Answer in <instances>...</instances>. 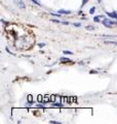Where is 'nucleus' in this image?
Masks as SVG:
<instances>
[{
  "instance_id": "9b49d317",
  "label": "nucleus",
  "mask_w": 117,
  "mask_h": 124,
  "mask_svg": "<svg viewBox=\"0 0 117 124\" xmlns=\"http://www.w3.org/2000/svg\"><path fill=\"white\" fill-rule=\"evenodd\" d=\"M53 107H59V108H63L62 103H53Z\"/></svg>"
},
{
  "instance_id": "2eb2a0df",
  "label": "nucleus",
  "mask_w": 117,
  "mask_h": 124,
  "mask_svg": "<svg viewBox=\"0 0 117 124\" xmlns=\"http://www.w3.org/2000/svg\"><path fill=\"white\" fill-rule=\"evenodd\" d=\"M75 27H80V26H81V24H80V23H74L73 24Z\"/></svg>"
},
{
  "instance_id": "9d476101",
  "label": "nucleus",
  "mask_w": 117,
  "mask_h": 124,
  "mask_svg": "<svg viewBox=\"0 0 117 124\" xmlns=\"http://www.w3.org/2000/svg\"><path fill=\"white\" fill-rule=\"evenodd\" d=\"M36 108H45V105H41V103H38V105H36Z\"/></svg>"
},
{
  "instance_id": "f3484780",
  "label": "nucleus",
  "mask_w": 117,
  "mask_h": 124,
  "mask_svg": "<svg viewBox=\"0 0 117 124\" xmlns=\"http://www.w3.org/2000/svg\"><path fill=\"white\" fill-rule=\"evenodd\" d=\"M87 1H88V0H82V6H83V5L86 4V3H87Z\"/></svg>"
},
{
  "instance_id": "6e6552de",
  "label": "nucleus",
  "mask_w": 117,
  "mask_h": 124,
  "mask_svg": "<svg viewBox=\"0 0 117 124\" xmlns=\"http://www.w3.org/2000/svg\"><path fill=\"white\" fill-rule=\"evenodd\" d=\"M19 5L21 8H25V4H24V2H23V0H19Z\"/></svg>"
},
{
  "instance_id": "ddd939ff",
  "label": "nucleus",
  "mask_w": 117,
  "mask_h": 124,
  "mask_svg": "<svg viewBox=\"0 0 117 124\" xmlns=\"http://www.w3.org/2000/svg\"><path fill=\"white\" fill-rule=\"evenodd\" d=\"M51 22L57 23V24H62V21H60V20H51Z\"/></svg>"
},
{
  "instance_id": "a211bd4d",
  "label": "nucleus",
  "mask_w": 117,
  "mask_h": 124,
  "mask_svg": "<svg viewBox=\"0 0 117 124\" xmlns=\"http://www.w3.org/2000/svg\"><path fill=\"white\" fill-rule=\"evenodd\" d=\"M89 72H90V74H98L99 71H98V70H90Z\"/></svg>"
},
{
  "instance_id": "423d86ee",
  "label": "nucleus",
  "mask_w": 117,
  "mask_h": 124,
  "mask_svg": "<svg viewBox=\"0 0 117 124\" xmlns=\"http://www.w3.org/2000/svg\"><path fill=\"white\" fill-rule=\"evenodd\" d=\"M105 43H107V45H117V41H113V40H105Z\"/></svg>"
},
{
  "instance_id": "f03ea898",
  "label": "nucleus",
  "mask_w": 117,
  "mask_h": 124,
  "mask_svg": "<svg viewBox=\"0 0 117 124\" xmlns=\"http://www.w3.org/2000/svg\"><path fill=\"white\" fill-rule=\"evenodd\" d=\"M107 15L109 16V17H111V18H113V19L117 20V12H107Z\"/></svg>"
},
{
  "instance_id": "6ab92c4d",
  "label": "nucleus",
  "mask_w": 117,
  "mask_h": 124,
  "mask_svg": "<svg viewBox=\"0 0 117 124\" xmlns=\"http://www.w3.org/2000/svg\"><path fill=\"white\" fill-rule=\"evenodd\" d=\"M50 123H60L58 121H50Z\"/></svg>"
},
{
  "instance_id": "f257e3e1",
  "label": "nucleus",
  "mask_w": 117,
  "mask_h": 124,
  "mask_svg": "<svg viewBox=\"0 0 117 124\" xmlns=\"http://www.w3.org/2000/svg\"><path fill=\"white\" fill-rule=\"evenodd\" d=\"M102 23L105 27H109V28L113 27V26H115V25L117 26V21H112L110 19H104L102 21Z\"/></svg>"
},
{
  "instance_id": "20e7f679",
  "label": "nucleus",
  "mask_w": 117,
  "mask_h": 124,
  "mask_svg": "<svg viewBox=\"0 0 117 124\" xmlns=\"http://www.w3.org/2000/svg\"><path fill=\"white\" fill-rule=\"evenodd\" d=\"M60 61L63 63V62H71V60H70L69 58H66V57H61L60 58Z\"/></svg>"
},
{
  "instance_id": "7ed1b4c3",
  "label": "nucleus",
  "mask_w": 117,
  "mask_h": 124,
  "mask_svg": "<svg viewBox=\"0 0 117 124\" xmlns=\"http://www.w3.org/2000/svg\"><path fill=\"white\" fill-rule=\"evenodd\" d=\"M59 12L61 15H70V14H72L71 10H65V9H60Z\"/></svg>"
},
{
  "instance_id": "1a4fd4ad",
  "label": "nucleus",
  "mask_w": 117,
  "mask_h": 124,
  "mask_svg": "<svg viewBox=\"0 0 117 124\" xmlns=\"http://www.w3.org/2000/svg\"><path fill=\"white\" fill-rule=\"evenodd\" d=\"M63 53L65 55H73V52H70V51H67V50H64Z\"/></svg>"
},
{
  "instance_id": "39448f33",
  "label": "nucleus",
  "mask_w": 117,
  "mask_h": 124,
  "mask_svg": "<svg viewBox=\"0 0 117 124\" xmlns=\"http://www.w3.org/2000/svg\"><path fill=\"white\" fill-rule=\"evenodd\" d=\"M93 22L95 23H100L101 22V17L100 16H96V17H93Z\"/></svg>"
},
{
  "instance_id": "4468645a",
  "label": "nucleus",
  "mask_w": 117,
  "mask_h": 124,
  "mask_svg": "<svg viewBox=\"0 0 117 124\" xmlns=\"http://www.w3.org/2000/svg\"><path fill=\"white\" fill-rule=\"evenodd\" d=\"M31 1L33 2V3H35V4H37V5H41L40 3H39V2L37 1V0H31Z\"/></svg>"
},
{
  "instance_id": "0eeeda50",
  "label": "nucleus",
  "mask_w": 117,
  "mask_h": 124,
  "mask_svg": "<svg viewBox=\"0 0 117 124\" xmlns=\"http://www.w3.org/2000/svg\"><path fill=\"white\" fill-rule=\"evenodd\" d=\"M85 29L88 30V31H92V30H95V26H86Z\"/></svg>"
},
{
  "instance_id": "f8f14e48",
  "label": "nucleus",
  "mask_w": 117,
  "mask_h": 124,
  "mask_svg": "<svg viewBox=\"0 0 117 124\" xmlns=\"http://www.w3.org/2000/svg\"><path fill=\"white\" fill-rule=\"evenodd\" d=\"M95 12H96V7H92V8L89 9V14L90 15H93V14H95Z\"/></svg>"
},
{
  "instance_id": "dca6fc26",
  "label": "nucleus",
  "mask_w": 117,
  "mask_h": 124,
  "mask_svg": "<svg viewBox=\"0 0 117 124\" xmlns=\"http://www.w3.org/2000/svg\"><path fill=\"white\" fill-rule=\"evenodd\" d=\"M44 46H45V43H38V46H39V48H43Z\"/></svg>"
}]
</instances>
